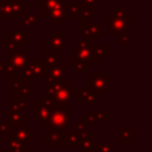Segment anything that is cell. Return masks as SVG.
I'll list each match as a JSON object with an SVG mask.
<instances>
[{
    "instance_id": "1",
    "label": "cell",
    "mask_w": 152,
    "mask_h": 152,
    "mask_svg": "<svg viewBox=\"0 0 152 152\" xmlns=\"http://www.w3.org/2000/svg\"><path fill=\"white\" fill-rule=\"evenodd\" d=\"M71 120V110L66 109L64 106L56 104L53 109H51L49 119L45 121L44 127L49 131H65L69 127Z\"/></svg>"
},
{
    "instance_id": "2",
    "label": "cell",
    "mask_w": 152,
    "mask_h": 152,
    "mask_svg": "<svg viewBox=\"0 0 152 152\" xmlns=\"http://www.w3.org/2000/svg\"><path fill=\"white\" fill-rule=\"evenodd\" d=\"M108 78L109 72L102 71V72H93L90 77L87 78V87L95 94L107 95L109 93V86H108Z\"/></svg>"
},
{
    "instance_id": "3",
    "label": "cell",
    "mask_w": 152,
    "mask_h": 152,
    "mask_svg": "<svg viewBox=\"0 0 152 152\" xmlns=\"http://www.w3.org/2000/svg\"><path fill=\"white\" fill-rule=\"evenodd\" d=\"M11 94L15 95L17 99L27 100L28 95L33 93V81L25 77H13L11 78Z\"/></svg>"
},
{
    "instance_id": "4",
    "label": "cell",
    "mask_w": 152,
    "mask_h": 152,
    "mask_svg": "<svg viewBox=\"0 0 152 152\" xmlns=\"http://www.w3.org/2000/svg\"><path fill=\"white\" fill-rule=\"evenodd\" d=\"M32 61H33V57L31 55H28V52L25 50H19V51L15 50L6 57V62L12 64L17 71H21Z\"/></svg>"
},
{
    "instance_id": "5",
    "label": "cell",
    "mask_w": 152,
    "mask_h": 152,
    "mask_svg": "<svg viewBox=\"0 0 152 152\" xmlns=\"http://www.w3.org/2000/svg\"><path fill=\"white\" fill-rule=\"evenodd\" d=\"M71 88H72L71 83H69V82L65 81V82H63V83L58 87V89L51 95L50 99H52L56 104L66 107V104H69V103L72 101L71 95H70V89H71Z\"/></svg>"
},
{
    "instance_id": "6",
    "label": "cell",
    "mask_w": 152,
    "mask_h": 152,
    "mask_svg": "<svg viewBox=\"0 0 152 152\" xmlns=\"http://www.w3.org/2000/svg\"><path fill=\"white\" fill-rule=\"evenodd\" d=\"M65 42H66V37L65 34L61 33L59 28L55 30V33H51L48 36L46 39L43 40V44L50 49V50H57V51H64L65 50Z\"/></svg>"
},
{
    "instance_id": "7",
    "label": "cell",
    "mask_w": 152,
    "mask_h": 152,
    "mask_svg": "<svg viewBox=\"0 0 152 152\" xmlns=\"http://www.w3.org/2000/svg\"><path fill=\"white\" fill-rule=\"evenodd\" d=\"M23 77L25 78H37V77H44L45 75V65L43 63V61H32L31 63H28L23 70Z\"/></svg>"
},
{
    "instance_id": "8",
    "label": "cell",
    "mask_w": 152,
    "mask_h": 152,
    "mask_svg": "<svg viewBox=\"0 0 152 152\" xmlns=\"http://www.w3.org/2000/svg\"><path fill=\"white\" fill-rule=\"evenodd\" d=\"M45 81H52V82H65V62L61 61V63L52 68H45Z\"/></svg>"
},
{
    "instance_id": "9",
    "label": "cell",
    "mask_w": 152,
    "mask_h": 152,
    "mask_svg": "<svg viewBox=\"0 0 152 152\" xmlns=\"http://www.w3.org/2000/svg\"><path fill=\"white\" fill-rule=\"evenodd\" d=\"M11 135L15 140L28 145L33 141V127L32 126H23V125L18 126V127H12Z\"/></svg>"
},
{
    "instance_id": "10",
    "label": "cell",
    "mask_w": 152,
    "mask_h": 152,
    "mask_svg": "<svg viewBox=\"0 0 152 152\" xmlns=\"http://www.w3.org/2000/svg\"><path fill=\"white\" fill-rule=\"evenodd\" d=\"M108 20H109V24H108V34H120L122 32L129 31V27H128V24L129 23H127L124 19L114 15L112 12L108 13Z\"/></svg>"
},
{
    "instance_id": "11",
    "label": "cell",
    "mask_w": 152,
    "mask_h": 152,
    "mask_svg": "<svg viewBox=\"0 0 152 152\" xmlns=\"http://www.w3.org/2000/svg\"><path fill=\"white\" fill-rule=\"evenodd\" d=\"M6 122L11 126V127H18V126H21L24 121L28 120L27 115L23 114L21 110H17L14 109L12 106L7 104L6 106Z\"/></svg>"
},
{
    "instance_id": "12",
    "label": "cell",
    "mask_w": 152,
    "mask_h": 152,
    "mask_svg": "<svg viewBox=\"0 0 152 152\" xmlns=\"http://www.w3.org/2000/svg\"><path fill=\"white\" fill-rule=\"evenodd\" d=\"M7 42H12L17 45H24L26 46L28 40H27V28H12L8 34H6Z\"/></svg>"
},
{
    "instance_id": "13",
    "label": "cell",
    "mask_w": 152,
    "mask_h": 152,
    "mask_svg": "<svg viewBox=\"0 0 152 152\" xmlns=\"http://www.w3.org/2000/svg\"><path fill=\"white\" fill-rule=\"evenodd\" d=\"M103 33V24L97 23V24H88L83 31H82V36L81 37H86L93 42L97 40L99 37Z\"/></svg>"
},
{
    "instance_id": "14",
    "label": "cell",
    "mask_w": 152,
    "mask_h": 152,
    "mask_svg": "<svg viewBox=\"0 0 152 152\" xmlns=\"http://www.w3.org/2000/svg\"><path fill=\"white\" fill-rule=\"evenodd\" d=\"M50 112L51 109L44 107V106H40V104H33L32 106V115H33V121H37L38 125L40 127H44V124L45 121L49 119V115H50Z\"/></svg>"
},
{
    "instance_id": "15",
    "label": "cell",
    "mask_w": 152,
    "mask_h": 152,
    "mask_svg": "<svg viewBox=\"0 0 152 152\" xmlns=\"http://www.w3.org/2000/svg\"><path fill=\"white\" fill-rule=\"evenodd\" d=\"M44 18L49 20L50 24H63L65 23V13H64V7H58L55 10H51L46 13H43Z\"/></svg>"
},
{
    "instance_id": "16",
    "label": "cell",
    "mask_w": 152,
    "mask_h": 152,
    "mask_svg": "<svg viewBox=\"0 0 152 152\" xmlns=\"http://www.w3.org/2000/svg\"><path fill=\"white\" fill-rule=\"evenodd\" d=\"M43 141L49 145L50 148L61 147V132L59 131H45L43 133Z\"/></svg>"
},
{
    "instance_id": "17",
    "label": "cell",
    "mask_w": 152,
    "mask_h": 152,
    "mask_svg": "<svg viewBox=\"0 0 152 152\" xmlns=\"http://www.w3.org/2000/svg\"><path fill=\"white\" fill-rule=\"evenodd\" d=\"M11 18L13 19H23L28 13V4L25 1H15L11 4Z\"/></svg>"
},
{
    "instance_id": "18",
    "label": "cell",
    "mask_w": 152,
    "mask_h": 152,
    "mask_svg": "<svg viewBox=\"0 0 152 152\" xmlns=\"http://www.w3.org/2000/svg\"><path fill=\"white\" fill-rule=\"evenodd\" d=\"M44 55V65L45 68H52V66H56L61 63V51H57V50H45L43 52Z\"/></svg>"
},
{
    "instance_id": "19",
    "label": "cell",
    "mask_w": 152,
    "mask_h": 152,
    "mask_svg": "<svg viewBox=\"0 0 152 152\" xmlns=\"http://www.w3.org/2000/svg\"><path fill=\"white\" fill-rule=\"evenodd\" d=\"M81 8H82V2H69L66 1L64 5V13L66 19H76L81 18Z\"/></svg>"
},
{
    "instance_id": "20",
    "label": "cell",
    "mask_w": 152,
    "mask_h": 152,
    "mask_svg": "<svg viewBox=\"0 0 152 152\" xmlns=\"http://www.w3.org/2000/svg\"><path fill=\"white\" fill-rule=\"evenodd\" d=\"M88 65L81 59L78 58V56L76 55V51H71L70 53V70L71 72H87L88 71Z\"/></svg>"
},
{
    "instance_id": "21",
    "label": "cell",
    "mask_w": 152,
    "mask_h": 152,
    "mask_svg": "<svg viewBox=\"0 0 152 152\" xmlns=\"http://www.w3.org/2000/svg\"><path fill=\"white\" fill-rule=\"evenodd\" d=\"M78 100L81 101V103L83 106H86V104L96 106L99 103V101H97V94H95L94 91H91L88 88H81V93H80Z\"/></svg>"
},
{
    "instance_id": "22",
    "label": "cell",
    "mask_w": 152,
    "mask_h": 152,
    "mask_svg": "<svg viewBox=\"0 0 152 152\" xmlns=\"http://www.w3.org/2000/svg\"><path fill=\"white\" fill-rule=\"evenodd\" d=\"M6 144H7L6 152H26L27 148H28L27 144L15 140L12 135L6 137Z\"/></svg>"
},
{
    "instance_id": "23",
    "label": "cell",
    "mask_w": 152,
    "mask_h": 152,
    "mask_svg": "<svg viewBox=\"0 0 152 152\" xmlns=\"http://www.w3.org/2000/svg\"><path fill=\"white\" fill-rule=\"evenodd\" d=\"M91 53H93V59L94 62H101L104 59V57L109 56V46L107 44H101V45H91Z\"/></svg>"
},
{
    "instance_id": "24",
    "label": "cell",
    "mask_w": 152,
    "mask_h": 152,
    "mask_svg": "<svg viewBox=\"0 0 152 152\" xmlns=\"http://www.w3.org/2000/svg\"><path fill=\"white\" fill-rule=\"evenodd\" d=\"M75 51L78 58H81L88 65V68H91L94 65V59H93V53L90 48H76Z\"/></svg>"
},
{
    "instance_id": "25",
    "label": "cell",
    "mask_w": 152,
    "mask_h": 152,
    "mask_svg": "<svg viewBox=\"0 0 152 152\" xmlns=\"http://www.w3.org/2000/svg\"><path fill=\"white\" fill-rule=\"evenodd\" d=\"M135 135H137V133L129 126H120L119 127V141L121 144L131 142L132 138H134Z\"/></svg>"
},
{
    "instance_id": "26",
    "label": "cell",
    "mask_w": 152,
    "mask_h": 152,
    "mask_svg": "<svg viewBox=\"0 0 152 152\" xmlns=\"http://www.w3.org/2000/svg\"><path fill=\"white\" fill-rule=\"evenodd\" d=\"M38 20V13L37 12H33V13H27L24 18H23V28H32L36 23Z\"/></svg>"
},
{
    "instance_id": "27",
    "label": "cell",
    "mask_w": 152,
    "mask_h": 152,
    "mask_svg": "<svg viewBox=\"0 0 152 152\" xmlns=\"http://www.w3.org/2000/svg\"><path fill=\"white\" fill-rule=\"evenodd\" d=\"M87 114L94 116L97 121H108L109 120V112L106 109H96V110H88Z\"/></svg>"
},
{
    "instance_id": "28",
    "label": "cell",
    "mask_w": 152,
    "mask_h": 152,
    "mask_svg": "<svg viewBox=\"0 0 152 152\" xmlns=\"http://www.w3.org/2000/svg\"><path fill=\"white\" fill-rule=\"evenodd\" d=\"M11 2L7 1H0V19L11 18Z\"/></svg>"
},
{
    "instance_id": "29",
    "label": "cell",
    "mask_w": 152,
    "mask_h": 152,
    "mask_svg": "<svg viewBox=\"0 0 152 152\" xmlns=\"http://www.w3.org/2000/svg\"><path fill=\"white\" fill-rule=\"evenodd\" d=\"M78 148H81V152H93L94 148H95V142L93 141L91 138L84 139V140L81 141Z\"/></svg>"
},
{
    "instance_id": "30",
    "label": "cell",
    "mask_w": 152,
    "mask_h": 152,
    "mask_svg": "<svg viewBox=\"0 0 152 152\" xmlns=\"http://www.w3.org/2000/svg\"><path fill=\"white\" fill-rule=\"evenodd\" d=\"M114 142H95L97 152H114Z\"/></svg>"
},
{
    "instance_id": "31",
    "label": "cell",
    "mask_w": 152,
    "mask_h": 152,
    "mask_svg": "<svg viewBox=\"0 0 152 152\" xmlns=\"http://www.w3.org/2000/svg\"><path fill=\"white\" fill-rule=\"evenodd\" d=\"M10 106H12L14 109H17V110H25L26 108H27V102H26V100H24V99H13L12 101H11V103H10Z\"/></svg>"
},
{
    "instance_id": "32",
    "label": "cell",
    "mask_w": 152,
    "mask_h": 152,
    "mask_svg": "<svg viewBox=\"0 0 152 152\" xmlns=\"http://www.w3.org/2000/svg\"><path fill=\"white\" fill-rule=\"evenodd\" d=\"M81 121H82L87 127H96V126L99 125V121H97L94 116H91L90 114H87V113H86V115H82V116H81Z\"/></svg>"
},
{
    "instance_id": "33",
    "label": "cell",
    "mask_w": 152,
    "mask_h": 152,
    "mask_svg": "<svg viewBox=\"0 0 152 152\" xmlns=\"http://www.w3.org/2000/svg\"><path fill=\"white\" fill-rule=\"evenodd\" d=\"M112 13H113L114 15H116V17H119V18L124 19V20H125V21H127V23H129V20H131V14H129L127 11H125L124 8H121V7L115 8Z\"/></svg>"
},
{
    "instance_id": "34",
    "label": "cell",
    "mask_w": 152,
    "mask_h": 152,
    "mask_svg": "<svg viewBox=\"0 0 152 152\" xmlns=\"http://www.w3.org/2000/svg\"><path fill=\"white\" fill-rule=\"evenodd\" d=\"M119 42H120V45H122V46H128V45L131 44V31L120 33V34H119Z\"/></svg>"
},
{
    "instance_id": "35",
    "label": "cell",
    "mask_w": 152,
    "mask_h": 152,
    "mask_svg": "<svg viewBox=\"0 0 152 152\" xmlns=\"http://www.w3.org/2000/svg\"><path fill=\"white\" fill-rule=\"evenodd\" d=\"M12 127L6 122V121H0V135L2 138H6L11 133Z\"/></svg>"
},
{
    "instance_id": "36",
    "label": "cell",
    "mask_w": 152,
    "mask_h": 152,
    "mask_svg": "<svg viewBox=\"0 0 152 152\" xmlns=\"http://www.w3.org/2000/svg\"><path fill=\"white\" fill-rule=\"evenodd\" d=\"M38 104L44 106V107H46L49 109H53L55 106H56V103L53 102V100L52 99H49V97H43V99L38 100Z\"/></svg>"
},
{
    "instance_id": "37",
    "label": "cell",
    "mask_w": 152,
    "mask_h": 152,
    "mask_svg": "<svg viewBox=\"0 0 152 152\" xmlns=\"http://www.w3.org/2000/svg\"><path fill=\"white\" fill-rule=\"evenodd\" d=\"M93 44H94L93 40L86 38V37H81V38L77 40V45H76V48H91Z\"/></svg>"
},
{
    "instance_id": "38",
    "label": "cell",
    "mask_w": 152,
    "mask_h": 152,
    "mask_svg": "<svg viewBox=\"0 0 152 152\" xmlns=\"http://www.w3.org/2000/svg\"><path fill=\"white\" fill-rule=\"evenodd\" d=\"M6 63H7V62H6ZM5 74H6V77H7V78H13V77L18 76V71H17L15 68H14L12 64H10V63H7V65H6Z\"/></svg>"
},
{
    "instance_id": "39",
    "label": "cell",
    "mask_w": 152,
    "mask_h": 152,
    "mask_svg": "<svg viewBox=\"0 0 152 152\" xmlns=\"http://www.w3.org/2000/svg\"><path fill=\"white\" fill-rule=\"evenodd\" d=\"M81 18L91 19V18H93V8H91V7L82 6V8H81Z\"/></svg>"
},
{
    "instance_id": "40",
    "label": "cell",
    "mask_w": 152,
    "mask_h": 152,
    "mask_svg": "<svg viewBox=\"0 0 152 152\" xmlns=\"http://www.w3.org/2000/svg\"><path fill=\"white\" fill-rule=\"evenodd\" d=\"M82 6L86 7H91V8H96L99 6V0H81Z\"/></svg>"
},
{
    "instance_id": "41",
    "label": "cell",
    "mask_w": 152,
    "mask_h": 152,
    "mask_svg": "<svg viewBox=\"0 0 152 152\" xmlns=\"http://www.w3.org/2000/svg\"><path fill=\"white\" fill-rule=\"evenodd\" d=\"M5 49H6L8 52H13V51H15V50L18 49V45L14 44V43H12V42H7V43L5 44Z\"/></svg>"
},
{
    "instance_id": "42",
    "label": "cell",
    "mask_w": 152,
    "mask_h": 152,
    "mask_svg": "<svg viewBox=\"0 0 152 152\" xmlns=\"http://www.w3.org/2000/svg\"><path fill=\"white\" fill-rule=\"evenodd\" d=\"M76 132H80V133H83V132H86L87 131V126L81 121V120H78L77 122H76Z\"/></svg>"
},
{
    "instance_id": "43",
    "label": "cell",
    "mask_w": 152,
    "mask_h": 152,
    "mask_svg": "<svg viewBox=\"0 0 152 152\" xmlns=\"http://www.w3.org/2000/svg\"><path fill=\"white\" fill-rule=\"evenodd\" d=\"M50 1H52V0H38V7H40V8H44Z\"/></svg>"
},
{
    "instance_id": "44",
    "label": "cell",
    "mask_w": 152,
    "mask_h": 152,
    "mask_svg": "<svg viewBox=\"0 0 152 152\" xmlns=\"http://www.w3.org/2000/svg\"><path fill=\"white\" fill-rule=\"evenodd\" d=\"M6 65H7L6 61H0V72H5V70H6Z\"/></svg>"
},
{
    "instance_id": "45",
    "label": "cell",
    "mask_w": 152,
    "mask_h": 152,
    "mask_svg": "<svg viewBox=\"0 0 152 152\" xmlns=\"http://www.w3.org/2000/svg\"><path fill=\"white\" fill-rule=\"evenodd\" d=\"M81 21H82V24H81V27H82V28H84V27L88 25V23H87V19H84V18H81Z\"/></svg>"
},
{
    "instance_id": "46",
    "label": "cell",
    "mask_w": 152,
    "mask_h": 152,
    "mask_svg": "<svg viewBox=\"0 0 152 152\" xmlns=\"http://www.w3.org/2000/svg\"><path fill=\"white\" fill-rule=\"evenodd\" d=\"M7 2H11V4H13V2H15V1H21V0H6Z\"/></svg>"
},
{
    "instance_id": "47",
    "label": "cell",
    "mask_w": 152,
    "mask_h": 152,
    "mask_svg": "<svg viewBox=\"0 0 152 152\" xmlns=\"http://www.w3.org/2000/svg\"><path fill=\"white\" fill-rule=\"evenodd\" d=\"M26 152H34V151H33V148H32V147H28Z\"/></svg>"
},
{
    "instance_id": "48",
    "label": "cell",
    "mask_w": 152,
    "mask_h": 152,
    "mask_svg": "<svg viewBox=\"0 0 152 152\" xmlns=\"http://www.w3.org/2000/svg\"><path fill=\"white\" fill-rule=\"evenodd\" d=\"M0 33H1V19H0Z\"/></svg>"
},
{
    "instance_id": "49",
    "label": "cell",
    "mask_w": 152,
    "mask_h": 152,
    "mask_svg": "<svg viewBox=\"0 0 152 152\" xmlns=\"http://www.w3.org/2000/svg\"><path fill=\"white\" fill-rule=\"evenodd\" d=\"M0 152H1V148H0Z\"/></svg>"
}]
</instances>
